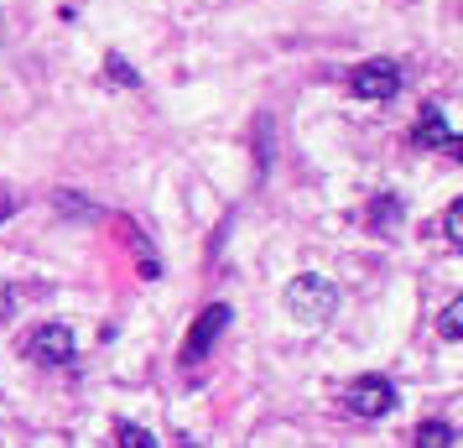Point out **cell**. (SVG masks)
<instances>
[{"label":"cell","mask_w":463,"mask_h":448,"mask_svg":"<svg viewBox=\"0 0 463 448\" xmlns=\"http://www.w3.org/2000/svg\"><path fill=\"white\" fill-rule=\"evenodd\" d=\"M411 141H417L421 151H448V157H463V141L453 136L448 110H442V105H421L417 126H411Z\"/></svg>","instance_id":"5"},{"label":"cell","mask_w":463,"mask_h":448,"mask_svg":"<svg viewBox=\"0 0 463 448\" xmlns=\"http://www.w3.org/2000/svg\"><path fill=\"white\" fill-rule=\"evenodd\" d=\"M26 355H32L37 365H68L73 355H79L73 329H68V323H43V329L32 334V344H26Z\"/></svg>","instance_id":"6"},{"label":"cell","mask_w":463,"mask_h":448,"mask_svg":"<svg viewBox=\"0 0 463 448\" xmlns=\"http://www.w3.org/2000/svg\"><path fill=\"white\" fill-rule=\"evenodd\" d=\"M344 406L354 417H385V412H396V381H385V376H354V381L344 386Z\"/></svg>","instance_id":"3"},{"label":"cell","mask_w":463,"mask_h":448,"mask_svg":"<svg viewBox=\"0 0 463 448\" xmlns=\"http://www.w3.org/2000/svg\"><path fill=\"white\" fill-rule=\"evenodd\" d=\"M16 204H22V198H16V193H11V188H0V224H5V219H11V214H16Z\"/></svg>","instance_id":"13"},{"label":"cell","mask_w":463,"mask_h":448,"mask_svg":"<svg viewBox=\"0 0 463 448\" xmlns=\"http://www.w3.org/2000/svg\"><path fill=\"white\" fill-rule=\"evenodd\" d=\"M411 443L417 448H453L458 443V433H453V423H442V417H427V423H417Z\"/></svg>","instance_id":"7"},{"label":"cell","mask_w":463,"mask_h":448,"mask_svg":"<svg viewBox=\"0 0 463 448\" xmlns=\"http://www.w3.org/2000/svg\"><path fill=\"white\" fill-rule=\"evenodd\" d=\"M11 313H16V292H11V287H0V319H11Z\"/></svg>","instance_id":"14"},{"label":"cell","mask_w":463,"mask_h":448,"mask_svg":"<svg viewBox=\"0 0 463 448\" xmlns=\"http://www.w3.org/2000/svg\"><path fill=\"white\" fill-rule=\"evenodd\" d=\"M370 219H375L380 230H391V224L401 219V198H396V193H385V198H375V204H370Z\"/></svg>","instance_id":"11"},{"label":"cell","mask_w":463,"mask_h":448,"mask_svg":"<svg viewBox=\"0 0 463 448\" xmlns=\"http://www.w3.org/2000/svg\"><path fill=\"white\" fill-rule=\"evenodd\" d=\"M105 68H109V79H115V84H141V73H136V68L126 63V58H120V52H105Z\"/></svg>","instance_id":"12"},{"label":"cell","mask_w":463,"mask_h":448,"mask_svg":"<svg viewBox=\"0 0 463 448\" xmlns=\"http://www.w3.org/2000/svg\"><path fill=\"white\" fill-rule=\"evenodd\" d=\"M442 240H448L453 251L463 245V204H458V198H453V204L442 209Z\"/></svg>","instance_id":"9"},{"label":"cell","mask_w":463,"mask_h":448,"mask_svg":"<svg viewBox=\"0 0 463 448\" xmlns=\"http://www.w3.org/2000/svg\"><path fill=\"white\" fill-rule=\"evenodd\" d=\"M115 443H120V448H162V443L146 433V427H136V423H120V427H115Z\"/></svg>","instance_id":"10"},{"label":"cell","mask_w":463,"mask_h":448,"mask_svg":"<svg viewBox=\"0 0 463 448\" xmlns=\"http://www.w3.org/2000/svg\"><path fill=\"white\" fill-rule=\"evenodd\" d=\"M287 313H292L297 323H328L338 313V287L328 277H317V272H302L297 281H287Z\"/></svg>","instance_id":"1"},{"label":"cell","mask_w":463,"mask_h":448,"mask_svg":"<svg viewBox=\"0 0 463 448\" xmlns=\"http://www.w3.org/2000/svg\"><path fill=\"white\" fill-rule=\"evenodd\" d=\"M224 329H230V302H209V308L193 319L188 339H183V365H198V360H203L213 344L224 339Z\"/></svg>","instance_id":"4"},{"label":"cell","mask_w":463,"mask_h":448,"mask_svg":"<svg viewBox=\"0 0 463 448\" xmlns=\"http://www.w3.org/2000/svg\"><path fill=\"white\" fill-rule=\"evenodd\" d=\"M349 89H354V100L385 105V100H396L401 94V63H391V58H370V63H359L354 73H349Z\"/></svg>","instance_id":"2"},{"label":"cell","mask_w":463,"mask_h":448,"mask_svg":"<svg viewBox=\"0 0 463 448\" xmlns=\"http://www.w3.org/2000/svg\"><path fill=\"white\" fill-rule=\"evenodd\" d=\"M438 334L448 344H458L463 339V298H453L448 308H442V323H438Z\"/></svg>","instance_id":"8"}]
</instances>
